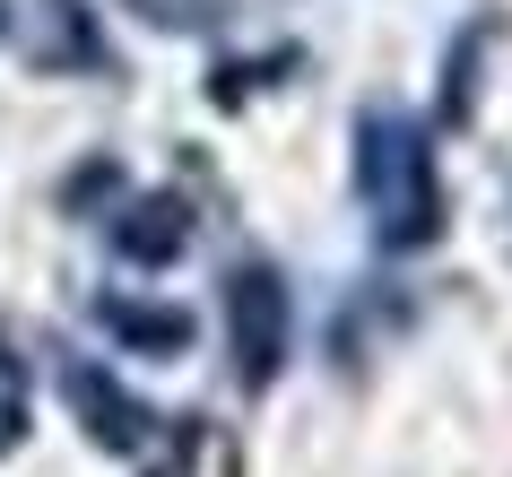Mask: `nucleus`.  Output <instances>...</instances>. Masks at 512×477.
Wrapping results in <instances>:
<instances>
[{
  "instance_id": "nucleus-1",
  "label": "nucleus",
  "mask_w": 512,
  "mask_h": 477,
  "mask_svg": "<svg viewBox=\"0 0 512 477\" xmlns=\"http://www.w3.org/2000/svg\"><path fill=\"white\" fill-rule=\"evenodd\" d=\"M356 200H365V235L382 243V252H426L434 235H443V165H434V131L417 122V113L400 105H374L356 113Z\"/></svg>"
},
{
  "instance_id": "nucleus-2",
  "label": "nucleus",
  "mask_w": 512,
  "mask_h": 477,
  "mask_svg": "<svg viewBox=\"0 0 512 477\" xmlns=\"http://www.w3.org/2000/svg\"><path fill=\"white\" fill-rule=\"evenodd\" d=\"M226 313V356H235V382L243 391H270L287 373V339H296V304H287V278L270 261H243L217 295Z\"/></svg>"
},
{
  "instance_id": "nucleus-3",
  "label": "nucleus",
  "mask_w": 512,
  "mask_h": 477,
  "mask_svg": "<svg viewBox=\"0 0 512 477\" xmlns=\"http://www.w3.org/2000/svg\"><path fill=\"white\" fill-rule=\"evenodd\" d=\"M61 399H70V417L87 425V443L113 451V460H139V451L165 443V417L148 408L139 391H122L105 365H87V356H61Z\"/></svg>"
},
{
  "instance_id": "nucleus-4",
  "label": "nucleus",
  "mask_w": 512,
  "mask_h": 477,
  "mask_svg": "<svg viewBox=\"0 0 512 477\" xmlns=\"http://www.w3.org/2000/svg\"><path fill=\"white\" fill-rule=\"evenodd\" d=\"M96 226H105L113 261H131V269H174L191 252V200L183 191H122Z\"/></svg>"
},
{
  "instance_id": "nucleus-5",
  "label": "nucleus",
  "mask_w": 512,
  "mask_h": 477,
  "mask_svg": "<svg viewBox=\"0 0 512 477\" xmlns=\"http://www.w3.org/2000/svg\"><path fill=\"white\" fill-rule=\"evenodd\" d=\"M27 61L44 79H70V70L113 79V44H105V27H96L87 0H35L27 9Z\"/></svg>"
},
{
  "instance_id": "nucleus-6",
  "label": "nucleus",
  "mask_w": 512,
  "mask_h": 477,
  "mask_svg": "<svg viewBox=\"0 0 512 477\" xmlns=\"http://www.w3.org/2000/svg\"><path fill=\"white\" fill-rule=\"evenodd\" d=\"M96 321H105L122 347H157V356H183L200 339V321L183 304H131V295H96Z\"/></svg>"
},
{
  "instance_id": "nucleus-7",
  "label": "nucleus",
  "mask_w": 512,
  "mask_h": 477,
  "mask_svg": "<svg viewBox=\"0 0 512 477\" xmlns=\"http://www.w3.org/2000/svg\"><path fill=\"white\" fill-rule=\"evenodd\" d=\"M27 399H35V391H27V356L0 339V460L27 443Z\"/></svg>"
},
{
  "instance_id": "nucleus-8",
  "label": "nucleus",
  "mask_w": 512,
  "mask_h": 477,
  "mask_svg": "<svg viewBox=\"0 0 512 477\" xmlns=\"http://www.w3.org/2000/svg\"><path fill=\"white\" fill-rule=\"evenodd\" d=\"M131 9H139L157 35H191L200 18H209V0H131Z\"/></svg>"
},
{
  "instance_id": "nucleus-9",
  "label": "nucleus",
  "mask_w": 512,
  "mask_h": 477,
  "mask_svg": "<svg viewBox=\"0 0 512 477\" xmlns=\"http://www.w3.org/2000/svg\"><path fill=\"white\" fill-rule=\"evenodd\" d=\"M0 35H9V0H0Z\"/></svg>"
}]
</instances>
